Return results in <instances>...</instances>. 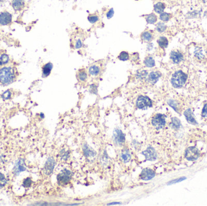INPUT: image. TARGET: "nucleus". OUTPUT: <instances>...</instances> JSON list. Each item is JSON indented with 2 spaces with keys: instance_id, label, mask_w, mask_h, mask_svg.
Segmentation results:
<instances>
[{
  "instance_id": "f257e3e1",
  "label": "nucleus",
  "mask_w": 207,
  "mask_h": 206,
  "mask_svg": "<svg viewBox=\"0 0 207 206\" xmlns=\"http://www.w3.org/2000/svg\"><path fill=\"white\" fill-rule=\"evenodd\" d=\"M15 79L14 69L11 67H4L0 69V82L4 85L12 83Z\"/></svg>"
},
{
  "instance_id": "f03ea898",
  "label": "nucleus",
  "mask_w": 207,
  "mask_h": 206,
  "mask_svg": "<svg viewBox=\"0 0 207 206\" xmlns=\"http://www.w3.org/2000/svg\"><path fill=\"white\" fill-rule=\"evenodd\" d=\"M188 76L182 71L179 70L173 75L171 82L173 87L176 88H181L185 84Z\"/></svg>"
},
{
  "instance_id": "7ed1b4c3",
  "label": "nucleus",
  "mask_w": 207,
  "mask_h": 206,
  "mask_svg": "<svg viewBox=\"0 0 207 206\" xmlns=\"http://www.w3.org/2000/svg\"><path fill=\"white\" fill-rule=\"evenodd\" d=\"M153 106V103L150 98L147 96H140L136 101L137 108L141 110H147L151 108Z\"/></svg>"
},
{
  "instance_id": "20e7f679",
  "label": "nucleus",
  "mask_w": 207,
  "mask_h": 206,
  "mask_svg": "<svg viewBox=\"0 0 207 206\" xmlns=\"http://www.w3.org/2000/svg\"><path fill=\"white\" fill-rule=\"evenodd\" d=\"M166 116L162 114H157L153 117L151 124L156 129L162 128L165 124Z\"/></svg>"
},
{
  "instance_id": "39448f33",
  "label": "nucleus",
  "mask_w": 207,
  "mask_h": 206,
  "mask_svg": "<svg viewBox=\"0 0 207 206\" xmlns=\"http://www.w3.org/2000/svg\"><path fill=\"white\" fill-rule=\"evenodd\" d=\"M200 156V152L196 147H189L185 152V157L189 161H195Z\"/></svg>"
},
{
  "instance_id": "423d86ee",
  "label": "nucleus",
  "mask_w": 207,
  "mask_h": 206,
  "mask_svg": "<svg viewBox=\"0 0 207 206\" xmlns=\"http://www.w3.org/2000/svg\"><path fill=\"white\" fill-rule=\"evenodd\" d=\"M71 178V172L67 169H64L57 176L58 183L59 185H67L69 183Z\"/></svg>"
},
{
  "instance_id": "0eeeda50",
  "label": "nucleus",
  "mask_w": 207,
  "mask_h": 206,
  "mask_svg": "<svg viewBox=\"0 0 207 206\" xmlns=\"http://www.w3.org/2000/svg\"><path fill=\"white\" fill-rule=\"evenodd\" d=\"M125 140L124 133L118 129H114L113 132V141L117 146H122Z\"/></svg>"
},
{
  "instance_id": "6e6552de",
  "label": "nucleus",
  "mask_w": 207,
  "mask_h": 206,
  "mask_svg": "<svg viewBox=\"0 0 207 206\" xmlns=\"http://www.w3.org/2000/svg\"><path fill=\"white\" fill-rule=\"evenodd\" d=\"M155 172L151 169H143L139 175L140 179L142 180L148 181L151 180L155 176Z\"/></svg>"
},
{
  "instance_id": "1a4fd4ad",
  "label": "nucleus",
  "mask_w": 207,
  "mask_h": 206,
  "mask_svg": "<svg viewBox=\"0 0 207 206\" xmlns=\"http://www.w3.org/2000/svg\"><path fill=\"white\" fill-rule=\"evenodd\" d=\"M142 154L146 157V159L148 161H155L157 158V153L153 148L149 146L147 149L142 152Z\"/></svg>"
},
{
  "instance_id": "9d476101",
  "label": "nucleus",
  "mask_w": 207,
  "mask_h": 206,
  "mask_svg": "<svg viewBox=\"0 0 207 206\" xmlns=\"http://www.w3.org/2000/svg\"><path fill=\"white\" fill-rule=\"evenodd\" d=\"M12 21V15L11 13L4 11L0 13V24L1 25H7Z\"/></svg>"
},
{
  "instance_id": "9b49d317",
  "label": "nucleus",
  "mask_w": 207,
  "mask_h": 206,
  "mask_svg": "<svg viewBox=\"0 0 207 206\" xmlns=\"http://www.w3.org/2000/svg\"><path fill=\"white\" fill-rule=\"evenodd\" d=\"M170 59L175 64H179L184 59V55L181 51H172L170 53Z\"/></svg>"
},
{
  "instance_id": "f8f14e48",
  "label": "nucleus",
  "mask_w": 207,
  "mask_h": 206,
  "mask_svg": "<svg viewBox=\"0 0 207 206\" xmlns=\"http://www.w3.org/2000/svg\"><path fill=\"white\" fill-rule=\"evenodd\" d=\"M24 0H12V7L16 12H20L25 7Z\"/></svg>"
},
{
  "instance_id": "ddd939ff",
  "label": "nucleus",
  "mask_w": 207,
  "mask_h": 206,
  "mask_svg": "<svg viewBox=\"0 0 207 206\" xmlns=\"http://www.w3.org/2000/svg\"><path fill=\"white\" fill-rule=\"evenodd\" d=\"M55 162L53 158L50 157L48 159L47 162H46V165H45L44 171L46 174L47 175H50L53 172V169L55 167Z\"/></svg>"
},
{
  "instance_id": "4468645a",
  "label": "nucleus",
  "mask_w": 207,
  "mask_h": 206,
  "mask_svg": "<svg viewBox=\"0 0 207 206\" xmlns=\"http://www.w3.org/2000/svg\"><path fill=\"white\" fill-rule=\"evenodd\" d=\"M185 119L187 120V121L191 124L195 125V124H197V122H196L194 117V114H193L192 111L191 110V109H187L184 113Z\"/></svg>"
},
{
  "instance_id": "2eb2a0df",
  "label": "nucleus",
  "mask_w": 207,
  "mask_h": 206,
  "mask_svg": "<svg viewBox=\"0 0 207 206\" xmlns=\"http://www.w3.org/2000/svg\"><path fill=\"white\" fill-rule=\"evenodd\" d=\"M160 76L161 74L159 71H152L150 73L147 78L148 82L151 84H155L158 81Z\"/></svg>"
},
{
  "instance_id": "dca6fc26",
  "label": "nucleus",
  "mask_w": 207,
  "mask_h": 206,
  "mask_svg": "<svg viewBox=\"0 0 207 206\" xmlns=\"http://www.w3.org/2000/svg\"><path fill=\"white\" fill-rule=\"evenodd\" d=\"M141 38L143 42H150L154 39V34L152 31L146 30L141 34Z\"/></svg>"
},
{
  "instance_id": "f3484780",
  "label": "nucleus",
  "mask_w": 207,
  "mask_h": 206,
  "mask_svg": "<svg viewBox=\"0 0 207 206\" xmlns=\"http://www.w3.org/2000/svg\"><path fill=\"white\" fill-rule=\"evenodd\" d=\"M53 68V64L51 62L45 64L42 68V77H46L49 76L51 73L52 70Z\"/></svg>"
},
{
  "instance_id": "a211bd4d",
  "label": "nucleus",
  "mask_w": 207,
  "mask_h": 206,
  "mask_svg": "<svg viewBox=\"0 0 207 206\" xmlns=\"http://www.w3.org/2000/svg\"><path fill=\"white\" fill-rule=\"evenodd\" d=\"M100 71H101L100 67L96 65H93L90 67L88 68L89 74L93 76H96L98 75L100 73Z\"/></svg>"
},
{
  "instance_id": "6ab92c4d",
  "label": "nucleus",
  "mask_w": 207,
  "mask_h": 206,
  "mask_svg": "<svg viewBox=\"0 0 207 206\" xmlns=\"http://www.w3.org/2000/svg\"><path fill=\"white\" fill-rule=\"evenodd\" d=\"M145 18L147 24H153L156 23L158 21L157 16L153 13L146 15Z\"/></svg>"
},
{
  "instance_id": "aec40b11",
  "label": "nucleus",
  "mask_w": 207,
  "mask_h": 206,
  "mask_svg": "<svg viewBox=\"0 0 207 206\" xmlns=\"http://www.w3.org/2000/svg\"><path fill=\"white\" fill-rule=\"evenodd\" d=\"M165 8V4L164 3L159 2L155 4L154 6V11L156 13L160 14L163 13Z\"/></svg>"
},
{
  "instance_id": "412c9836",
  "label": "nucleus",
  "mask_w": 207,
  "mask_h": 206,
  "mask_svg": "<svg viewBox=\"0 0 207 206\" xmlns=\"http://www.w3.org/2000/svg\"><path fill=\"white\" fill-rule=\"evenodd\" d=\"M157 42L159 45V46L161 49H165L168 47V40L166 37H160L157 41Z\"/></svg>"
},
{
  "instance_id": "4be33fe9",
  "label": "nucleus",
  "mask_w": 207,
  "mask_h": 206,
  "mask_svg": "<svg viewBox=\"0 0 207 206\" xmlns=\"http://www.w3.org/2000/svg\"><path fill=\"white\" fill-rule=\"evenodd\" d=\"M145 65L149 68H152L155 65V61L152 56H148L146 58L144 61H143Z\"/></svg>"
},
{
  "instance_id": "5701e85b",
  "label": "nucleus",
  "mask_w": 207,
  "mask_h": 206,
  "mask_svg": "<svg viewBox=\"0 0 207 206\" xmlns=\"http://www.w3.org/2000/svg\"><path fill=\"white\" fill-rule=\"evenodd\" d=\"M77 77L81 82H85L87 79V75L84 69H81L78 71Z\"/></svg>"
},
{
  "instance_id": "b1692460",
  "label": "nucleus",
  "mask_w": 207,
  "mask_h": 206,
  "mask_svg": "<svg viewBox=\"0 0 207 206\" xmlns=\"http://www.w3.org/2000/svg\"><path fill=\"white\" fill-rule=\"evenodd\" d=\"M121 157L124 163L129 162L131 160V155L130 154L129 149H124L122 151Z\"/></svg>"
},
{
  "instance_id": "393cba45",
  "label": "nucleus",
  "mask_w": 207,
  "mask_h": 206,
  "mask_svg": "<svg viewBox=\"0 0 207 206\" xmlns=\"http://www.w3.org/2000/svg\"><path fill=\"white\" fill-rule=\"evenodd\" d=\"M172 17V15L167 13V12H163L160 14L159 18L161 21H162L164 22H167Z\"/></svg>"
},
{
  "instance_id": "a878e982",
  "label": "nucleus",
  "mask_w": 207,
  "mask_h": 206,
  "mask_svg": "<svg viewBox=\"0 0 207 206\" xmlns=\"http://www.w3.org/2000/svg\"><path fill=\"white\" fill-rule=\"evenodd\" d=\"M84 152L86 156H88L89 157H94L96 155V152L90 149V148L87 145H85L84 147Z\"/></svg>"
},
{
  "instance_id": "bb28decb",
  "label": "nucleus",
  "mask_w": 207,
  "mask_h": 206,
  "mask_svg": "<svg viewBox=\"0 0 207 206\" xmlns=\"http://www.w3.org/2000/svg\"><path fill=\"white\" fill-rule=\"evenodd\" d=\"M172 126L174 129L177 130L181 126V122H180V120L177 118L173 117L172 119Z\"/></svg>"
},
{
  "instance_id": "cd10ccee",
  "label": "nucleus",
  "mask_w": 207,
  "mask_h": 206,
  "mask_svg": "<svg viewBox=\"0 0 207 206\" xmlns=\"http://www.w3.org/2000/svg\"><path fill=\"white\" fill-rule=\"evenodd\" d=\"M25 170V167H24L23 165V162L21 160H20V162H18V163L16 165L15 167V172L16 173H20L21 171H23Z\"/></svg>"
},
{
  "instance_id": "c85d7f7f",
  "label": "nucleus",
  "mask_w": 207,
  "mask_h": 206,
  "mask_svg": "<svg viewBox=\"0 0 207 206\" xmlns=\"http://www.w3.org/2000/svg\"><path fill=\"white\" fill-rule=\"evenodd\" d=\"M156 30L160 33H162L164 32H165L167 29V25L163 23V22H158L156 25Z\"/></svg>"
},
{
  "instance_id": "c756f323",
  "label": "nucleus",
  "mask_w": 207,
  "mask_h": 206,
  "mask_svg": "<svg viewBox=\"0 0 207 206\" xmlns=\"http://www.w3.org/2000/svg\"><path fill=\"white\" fill-rule=\"evenodd\" d=\"M99 20H100V18H99L98 15H97L96 14H91V15H89L88 16V21L92 24H94L97 21H99Z\"/></svg>"
},
{
  "instance_id": "7c9ffc66",
  "label": "nucleus",
  "mask_w": 207,
  "mask_h": 206,
  "mask_svg": "<svg viewBox=\"0 0 207 206\" xmlns=\"http://www.w3.org/2000/svg\"><path fill=\"white\" fill-rule=\"evenodd\" d=\"M118 58L119 60H123V61L127 60L129 59V54L126 51H122L119 54V55L118 56Z\"/></svg>"
},
{
  "instance_id": "2f4dec72",
  "label": "nucleus",
  "mask_w": 207,
  "mask_h": 206,
  "mask_svg": "<svg viewBox=\"0 0 207 206\" xmlns=\"http://www.w3.org/2000/svg\"><path fill=\"white\" fill-rule=\"evenodd\" d=\"M0 60L2 62L3 65H5L9 62L10 58L8 55L6 54V53H3V54H2L1 56H0Z\"/></svg>"
},
{
  "instance_id": "473e14b6",
  "label": "nucleus",
  "mask_w": 207,
  "mask_h": 206,
  "mask_svg": "<svg viewBox=\"0 0 207 206\" xmlns=\"http://www.w3.org/2000/svg\"><path fill=\"white\" fill-rule=\"evenodd\" d=\"M6 183H7V181L4 175L0 173V189L6 186Z\"/></svg>"
},
{
  "instance_id": "72a5a7b5",
  "label": "nucleus",
  "mask_w": 207,
  "mask_h": 206,
  "mask_svg": "<svg viewBox=\"0 0 207 206\" xmlns=\"http://www.w3.org/2000/svg\"><path fill=\"white\" fill-rule=\"evenodd\" d=\"M11 96H12L11 92L9 90H7L2 94L1 97L4 100H8L11 97Z\"/></svg>"
},
{
  "instance_id": "f704fd0d",
  "label": "nucleus",
  "mask_w": 207,
  "mask_h": 206,
  "mask_svg": "<svg viewBox=\"0 0 207 206\" xmlns=\"http://www.w3.org/2000/svg\"><path fill=\"white\" fill-rule=\"evenodd\" d=\"M32 183V181L30 178H25L23 181V186L25 187H29Z\"/></svg>"
},
{
  "instance_id": "c9c22d12",
  "label": "nucleus",
  "mask_w": 207,
  "mask_h": 206,
  "mask_svg": "<svg viewBox=\"0 0 207 206\" xmlns=\"http://www.w3.org/2000/svg\"><path fill=\"white\" fill-rule=\"evenodd\" d=\"M186 178H187L186 177H182V178H177L175 180H172V181H171L170 182H169L168 183V184H176V183H179V182H181V181L186 180Z\"/></svg>"
},
{
  "instance_id": "e433bc0d",
  "label": "nucleus",
  "mask_w": 207,
  "mask_h": 206,
  "mask_svg": "<svg viewBox=\"0 0 207 206\" xmlns=\"http://www.w3.org/2000/svg\"><path fill=\"white\" fill-rule=\"evenodd\" d=\"M147 75H148V73L146 71H142L139 73H138V78H139L141 79H144L146 78V76H147Z\"/></svg>"
},
{
  "instance_id": "4c0bfd02",
  "label": "nucleus",
  "mask_w": 207,
  "mask_h": 206,
  "mask_svg": "<svg viewBox=\"0 0 207 206\" xmlns=\"http://www.w3.org/2000/svg\"><path fill=\"white\" fill-rule=\"evenodd\" d=\"M114 9H113V8H110V9L109 11H108L107 12V18L108 19H110V18H112L113 16V15H114Z\"/></svg>"
},
{
  "instance_id": "58836bf2",
  "label": "nucleus",
  "mask_w": 207,
  "mask_h": 206,
  "mask_svg": "<svg viewBox=\"0 0 207 206\" xmlns=\"http://www.w3.org/2000/svg\"><path fill=\"white\" fill-rule=\"evenodd\" d=\"M202 116L203 117H207V103L205 104L202 111Z\"/></svg>"
},
{
  "instance_id": "ea45409f",
  "label": "nucleus",
  "mask_w": 207,
  "mask_h": 206,
  "mask_svg": "<svg viewBox=\"0 0 207 206\" xmlns=\"http://www.w3.org/2000/svg\"><path fill=\"white\" fill-rule=\"evenodd\" d=\"M168 104H169L171 106H172L173 109H175V111H177V110H176L177 105H176V103L175 102V101H172V100H170V101H168Z\"/></svg>"
},
{
  "instance_id": "a19ab883",
  "label": "nucleus",
  "mask_w": 207,
  "mask_h": 206,
  "mask_svg": "<svg viewBox=\"0 0 207 206\" xmlns=\"http://www.w3.org/2000/svg\"><path fill=\"white\" fill-rule=\"evenodd\" d=\"M82 42L80 40H78L76 43V49H79L82 47Z\"/></svg>"
},
{
  "instance_id": "79ce46f5",
  "label": "nucleus",
  "mask_w": 207,
  "mask_h": 206,
  "mask_svg": "<svg viewBox=\"0 0 207 206\" xmlns=\"http://www.w3.org/2000/svg\"><path fill=\"white\" fill-rule=\"evenodd\" d=\"M120 204V202H112V203L109 204V205H112V204Z\"/></svg>"
},
{
  "instance_id": "37998d69",
  "label": "nucleus",
  "mask_w": 207,
  "mask_h": 206,
  "mask_svg": "<svg viewBox=\"0 0 207 206\" xmlns=\"http://www.w3.org/2000/svg\"><path fill=\"white\" fill-rule=\"evenodd\" d=\"M4 1H5V0H0V4H2Z\"/></svg>"
},
{
  "instance_id": "c03bdc74",
  "label": "nucleus",
  "mask_w": 207,
  "mask_h": 206,
  "mask_svg": "<svg viewBox=\"0 0 207 206\" xmlns=\"http://www.w3.org/2000/svg\"><path fill=\"white\" fill-rule=\"evenodd\" d=\"M3 65V64L2 63V62L1 61V60H0V66H2Z\"/></svg>"
}]
</instances>
